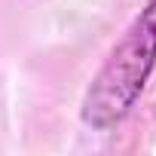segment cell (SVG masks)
<instances>
[{"instance_id":"obj_1","label":"cell","mask_w":156,"mask_h":156,"mask_svg":"<svg viewBox=\"0 0 156 156\" xmlns=\"http://www.w3.org/2000/svg\"><path fill=\"white\" fill-rule=\"evenodd\" d=\"M156 67V0H147L122 37L110 46L80 101V119L92 132L116 129L138 104Z\"/></svg>"}]
</instances>
